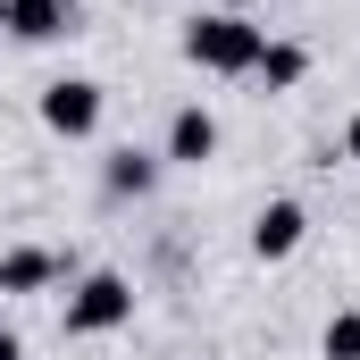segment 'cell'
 <instances>
[{
    "label": "cell",
    "mask_w": 360,
    "mask_h": 360,
    "mask_svg": "<svg viewBox=\"0 0 360 360\" xmlns=\"http://www.w3.org/2000/svg\"><path fill=\"white\" fill-rule=\"evenodd\" d=\"M260 51H269V25H252L243 8H201V17L184 25V59H193L201 76H252Z\"/></svg>",
    "instance_id": "cell-1"
},
{
    "label": "cell",
    "mask_w": 360,
    "mask_h": 360,
    "mask_svg": "<svg viewBox=\"0 0 360 360\" xmlns=\"http://www.w3.org/2000/svg\"><path fill=\"white\" fill-rule=\"evenodd\" d=\"M126 319H134V285H126L117 269H92V276L68 285V310H59L68 335H117Z\"/></svg>",
    "instance_id": "cell-2"
},
{
    "label": "cell",
    "mask_w": 360,
    "mask_h": 360,
    "mask_svg": "<svg viewBox=\"0 0 360 360\" xmlns=\"http://www.w3.org/2000/svg\"><path fill=\"white\" fill-rule=\"evenodd\" d=\"M101 117H109V92L92 84V76H59V84H42V126H51L59 143H92Z\"/></svg>",
    "instance_id": "cell-3"
},
{
    "label": "cell",
    "mask_w": 360,
    "mask_h": 360,
    "mask_svg": "<svg viewBox=\"0 0 360 360\" xmlns=\"http://www.w3.org/2000/svg\"><path fill=\"white\" fill-rule=\"evenodd\" d=\"M160 160H168V168H201V160H218V117H210L201 101H184L176 117H168V134H160Z\"/></svg>",
    "instance_id": "cell-4"
},
{
    "label": "cell",
    "mask_w": 360,
    "mask_h": 360,
    "mask_svg": "<svg viewBox=\"0 0 360 360\" xmlns=\"http://www.w3.org/2000/svg\"><path fill=\"white\" fill-rule=\"evenodd\" d=\"M310 243V210L302 201H260V218H252V260H293Z\"/></svg>",
    "instance_id": "cell-5"
},
{
    "label": "cell",
    "mask_w": 360,
    "mask_h": 360,
    "mask_svg": "<svg viewBox=\"0 0 360 360\" xmlns=\"http://www.w3.org/2000/svg\"><path fill=\"white\" fill-rule=\"evenodd\" d=\"M68 269H76L68 252H51V243H17V252H0V302H8V293H51Z\"/></svg>",
    "instance_id": "cell-6"
},
{
    "label": "cell",
    "mask_w": 360,
    "mask_h": 360,
    "mask_svg": "<svg viewBox=\"0 0 360 360\" xmlns=\"http://www.w3.org/2000/svg\"><path fill=\"white\" fill-rule=\"evenodd\" d=\"M160 168H168L160 151H143V143H117V151L101 160V193H109V201H143V193L160 184Z\"/></svg>",
    "instance_id": "cell-7"
},
{
    "label": "cell",
    "mask_w": 360,
    "mask_h": 360,
    "mask_svg": "<svg viewBox=\"0 0 360 360\" xmlns=\"http://www.w3.org/2000/svg\"><path fill=\"white\" fill-rule=\"evenodd\" d=\"M76 0H8V42H68Z\"/></svg>",
    "instance_id": "cell-8"
},
{
    "label": "cell",
    "mask_w": 360,
    "mask_h": 360,
    "mask_svg": "<svg viewBox=\"0 0 360 360\" xmlns=\"http://www.w3.org/2000/svg\"><path fill=\"white\" fill-rule=\"evenodd\" d=\"M252 76H260V84H269V92H293V84H302V76H310V51H302V42H269Z\"/></svg>",
    "instance_id": "cell-9"
},
{
    "label": "cell",
    "mask_w": 360,
    "mask_h": 360,
    "mask_svg": "<svg viewBox=\"0 0 360 360\" xmlns=\"http://www.w3.org/2000/svg\"><path fill=\"white\" fill-rule=\"evenodd\" d=\"M319 360H360V310H335L319 327Z\"/></svg>",
    "instance_id": "cell-10"
},
{
    "label": "cell",
    "mask_w": 360,
    "mask_h": 360,
    "mask_svg": "<svg viewBox=\"0 0 360 360\" xmlns=\"http://www.w3.org/2000/svg\"><path fill=\"white\" fill-rule=\"evenodd\" d=\"M344 160H352V168H360V109H352V117H344Z\"/></svg>",
    "instance_id": "cell-11"
},
{
    "label": "cell",
    "mask_w": 360,
    "mask_h": 360,
    "mask_svg": "<svg viewBox=\"0 0 360 360\" xmlns=\"http://www.w3.org/2000/svg\"><path fill=\"white\" fill-rule=\"evenodd\" d=\"M0 360H25V344H17V335H8V327H0Z\"/></svg>",
    "instance_id": "cell-12"
},
{
    "label": "cell",
    "mask_w": 360,
    "mask_h": 360,
    "mask_svg": "<svg viewBox=\"0 0 360 360\" xmlns=\"http://www.w3.org/2000/svg\"><path fill=\"white\" fill-rule=\"evenodd\" d=\"M210 8H243V17H252V0H210Z\"/></svg>",
    "instance_id": "cell-13"
},
{
    "label": "cell",
    "mask_w": 360,
    "mask_h": 360,
    "mask_svg": "<svg viewBox=\"0 0 360 360\" xmlns=\"http://www.w3.org/2000/svg\"><path fill=\"white\" fill-rule=\"evenodd\" d=\"M0 34H8V0H0Z\"/></svg>",
    "instance_id": "cell-14"
}]
</instances>
